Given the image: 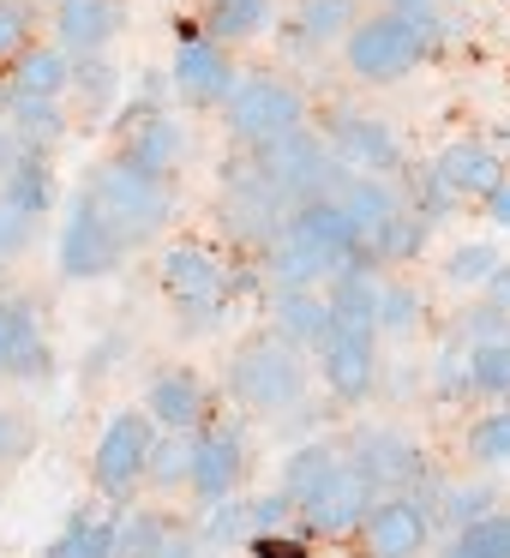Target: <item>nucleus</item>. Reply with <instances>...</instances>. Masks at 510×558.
<instances>
[{
  "instance_id": "f257e3e1",
  "label": "nucleus",
  "mask_w": 510,
  "mask_h": 558,
  "mask_svg": "<svg viewBox=\"0 0 510 558\" xmlns=\"http://www.w3.org/2000/svg\"><path fill=\"white\" fill-rule=\"evenodd\" d=\"M78 198L97 210V222L121 246L150 241V234L162 229V217H169V186H162V174H145V169H133V162H109V169H97Z\"/></svg>"
},
{
  "instance_id": "f03ea898",
  "label": "nucleus",
  "mask_w": 510,
  "mask_h": 558,
  "mask_svg": "<svg viewBox=\"0 0 510 558\" xmlns=\"http://www.w3.org/2000/svg\"><path fill=\"white\" fill-rule=\"evenodd\" d=\"M229 378H234V397L253 402V409H289V402L301 397V385H306L294 349H289V342H277V337L246 342V349L234 354V373Z\"/></svg>"
},
{
  "instance_id": "7ed1b4c3",
  "label": "nucleus",
  "mask_w": 510,
  "mask_h": 558,
  "mask_svg": "<svg viewBox=\"0 0 510 558\" xmlns=\"http://www.w3.org/2000/svg\"><path fill=\"white\" fill-rule=\"evenodd\" d=\"M150 457H157V445H150V414L121 409L109 426H102V438H97V462H90V474H97L102 493L121 498L126 486L138 481V474H150Z\"/></svg>"
},
{
  "instance_id": "20e7f679",
  "label": "nucleus",
  "mask_w": 510,
  "mask_h": 558,
  "mask_svg": "<svg viewBox=\"0 0 510 558\" xmlns=\"http://www.w3.org/2000/svg\"><path fill=\"white\" fill-rule=\"evenodd\" d=\"M426 37L414 19H373V25H354L349 37V66L361 78H397L421 61Z\"/></svg>"
},
{
  "instance_id": "39448f33",
  "label": "nucleus",
  "mask_w": 510,
  "mask_h": 558,
  "mask_svg": "<svg viewBox=\"0 0 510 558\" xmlns=\"http://www.w3.org/2000/svg\"><path fill=\"white\" fill-rule=\"evenodd\" d=\"M229 121L241 138H258V145H277L301 126V97L277 78H246L241 90L229 97Z\"/></svg>"
},
{
  "instance_id": "423d86ee",
  "label": "nucleus",
  "mask_w": 510,
  "mask_h": 558,
  "mask_svg": "<svg viewBox=\"0 0 510 558\" xmlns=\"http://www.w3.org/2000/svg\"><path fill=\"white\" fill-rule=\"evenodd\" d=\"M121 253L126 246L114 241L109 229L97 222V210L78 198L73 205V217H66V229H61V270L73 282H85V277H109L114 265H121Z\"/></svg>"
},
{
  "instance_id": "0eeeda50",
  "label": "nucleus",
  "mask_w": 510,
  "mask_h": 558,
  "mask_svg": "<svg viewBox=\"0 0 510 558\" xmlns=\"http://www.w3.org/2000/svg\"><path fill=\"white\" fill-rule=\"evenodd\" d=\"M301 510H306V529H318V534L354 529V522L373 510V474H366V469H337Z\"/></svg>"
},
{
  "instance_id": "6e6552de",
  "label": "nucleus",
  "mask_w": 510,
  "mask_h": 558,
  "mask_svg": "<svg viewBox=\"0 0 510 558\" xmlns=\"http://www.w3.org/2000/svg\"><path fill=\"white\" fill-rule=\"evenodd\" d=\"M318 373H325V385L337 390V397H366V385H373V337L366 330H342L330 325L325 337H318Z\"/></svg>"
},
{
  "instance_id": "1a4fd4ad",
  "label": "nucleus",
  "mask_w": 510,
  "mask_h": 558,
  "mask_svg": "<svg viewBox=\"0 0 510 558\" xmlns=\"http://www.w3.org/2000/svg\"><path fill=\"white\" fill-rule=\"evenodd\" d=\"M426 546V517L409 498H390V505H373L366 517V553L373 558H414Z\"/></svg>"
},
{
  "instance_id": "9d476101",
  "label": "nucleus",
  "mask_w": 510,
  "mask_h": 558,
  "mask_svg": "<svg viewBox=\"0 0 510 558\" xmlns=\"http://www.w3.org/2000/svg\"><path fill=\"white\" fill-rule=\"evenodd\" d=\"M162 282H169L174 301L210 306L222 294V258L205 253V246H174V253L162 258Z\"/></svg>"
},
{
  "instance_id": "9b49d317",
  "label": "nucleus",
  "mask_w": 510,
  "mask_h": 558,
  "mask_svg": "<svg viewBox=\"0 0 510 558\" xmlns=\"http://www.w3.org/2000/svg\"><path fill=\"white\" fill-rule=\"evenodd\" d=\"M241 481V438L234 433H205L198 438V457H193V486L205 505H222Z\"/></svg>"
},
{
  "instance_id": "f8f14e48",
  "label": "nucleus",
  "mask_w": 510,
  "mask_h": 558,
  "mask_svg": "<svg viewBox=\"0 0 510 558\" xmlns=\"http://www.w3.org/2000/svg\"><path fill=\"white\" fill-rule=\"evenodd\" d=\"M498 157L486 145H450L445 157H438V186L445 193H462V198H493L498 193Z\"/></svg>"
},
{
  "instance_id": "ddd939ff",
  "label": "nucleus",
  "mask_w": 510,
  "mask_h": 558,
  "mask_svg": "<svg viewBox=\"0 0 510 558\" xmlns=\"http://www.w3.org/2000/svg\"><path fill=\"white\" fill-rule=\"evenodd\" d=\"M0 373H42L37 318L25 301H0Z\"/></svg>"
},
{
  "instance_id": "4468645a",
  "label": "nucleus",
  "mask_w": 510,
  "mask_h": 558,
  "mask_svg": "<svg viewBox=\"0 0 510 558\" xmlns=\"http://www.w3.org/2000/svg\"><path fill=\"white\" fill-rule=\"evenodd\" d=\"M54 31H61V49L97 54L102 43L114 37V7H109V0H61V19H54Z\"/></svg>"
},
{
  "instance_id": "2eb2a0df",
  "label": "nucleus",
  "mask_w": 510,
  "mask_h": 558,
  "mask_svg": "<svg viewBox=\"0 0 510 558\" xmlns=\"http://www.w3.org/2000/svg\"><path fill=\"white\" fill-rule=\"evenodd\" d=\"M162 426H174V433H186V426L205 421V385H198L193 373H162L157 385H150V409Z\"/></svg>"
},
{
  "instance_id": "dca6fc26",
  "label": "nucleus",
  "mask_w": 510,
  "mask_h": 558,
  "mask_svg": "<svg viewBox=\"0 0 510 558\" xmlns=\"http://www.w3.org/2000/svg\"><path fill=\"white\" fill-rule=\"evenodd\" d=\"M337 205L349 210V222L361 229V241H366V246H385V241H390V229L402 222V217H397V205H390V193H385L378 181H354L349 193L337 198Z\"/></svg>"
},
{
  "instance_id": "f3484780",
  "label": "nucleus",
  "mask_w": 510,
  "mask_h": 558,
  "mask_svg": "<svg viewBox=\"0 0 510 558\" xmlns=\"http://www.w3.org/2000/svg\"><path fill=\"white\" fill-rule=\"evenodd\" d=\"M174 85L193 102H217L222 90H229V61H222L217 49H205V43H193V49L181 54V66H174Z\"/></svg>"
},
{
  "instance_id": "a211bd4d",
  "label": "nucleus",
  "mask_w": 510,
  "mask_h": 558,
  "mask_svg": "<svg viewBox=\"0 0 510 558\" xmlns=\"http://www.w3.org/2000/svg\"><path fill=\"white\" fill-rule=\"evenodd\" d=\"M378 301H385V294H378L373 282L354 277V270H342V277H337V294H330V325H342V330H366V337H373V325H378Z\"/></svg>"
},
{
  "instance_id": "6ab92c4d",
  "label": "nucleus",
  "mask_w": 510,
  "mask_h": 558,
  "mask_svg": "<svg viewBox=\"0 0 510 558\" xmlns=\"http://www.w3.org/2000/svg\"><path fill=\"white\" fill-rule=\"evenodd\" d=\"M174 157H181V126L174 121H145V126H133V138H126V162L133 169H145V174H162V169H174Z\"/></svg>"
},
{
  "instance_id": "aec40b11",
  "label": "nucleus",
  "mask_w": 510,
  "mask_h": 558,
  "mask_svg": "<svg viewBox=\"0 0 510 558\" xmlns=\"http://www.w3.org/2000/svg\"><path fill=\"white\" fill-rule=\"evenodd\" d=\"M342 462H337V450H325V445H306V450H294L289 457V469H282V493L294 498V505H306V498L318 493V486L337 474Z\"/></svg>"
},
{
  "instance_id": "412c9836",
  "label": "nucleus",
  "mask_w": 510,
  "mask_h": 558,
  "mask_svg": "<svg viewBox=\"0 0 510 558\" xmlns=\"http://www.w3.org/2000/svg\"><path fill=\"white\" fill-rule=\"evenodd\" d=\"M337 150L354 162V169H385V162L397 157V145H390V133L378 121H342L337 126Z\"/></svg>"
},
{
  "instance_id": "4be33fe9",
  "label": "nucleus",
  "mask_w": 510,
  "mask_h": 558,
  "mask_svg": "<svg viewBox=\"0 0 510 558\" xmlns=\"http://www.w3.org/2000/svg\"><path fill=\"white\" fill-rule=\"evenodd\" d=\"M114 529H121V522L73 517V522H66V534L49 546V558H114Z\"/></svg>"
},
{
  "instance_id": "5701e85b",
  "label": "nucleus",
  "mask_w": 510,
  "mask_h": 558,
  "mask_svg": "<svg viewBox=\"0 0 510 558\" xmlns=\"http://www.w3.org/2000/svg\"><path fill=\"white\" fill-rule=\"evenodd\" d=\"M162 546H169V522L150 510H126L114 529V558H157Z\"/></svg>"
},
{
  "instance_id": "b1692460",
  "label": "nucleus",
  "mask_w": 510,
  "mask_h": 558,
  "mask_svg": "<svg viewBox=\"0 0 510 558\" xmlns=\"http://www.w3.org/2000/svg\"><path fill=\"white\" fill-rule=\"evenodd\" d=\"M277 318H282L289 337H313L318 342L330 330V301H313V294L289 289V294H282V306H277Z\"/></svg>"
},
{
  "instance_id": "393cba45",
  "label": "nucleus",
  "mask_w": 510,
  "mask_h": 558,
  "mask_svg": "<svg viewBox=\"0 0 510 558\" xmlns=\"http://www.w3.org/2000/svg\"><path fill=\"white\" fill-rule=\"evenodd\" d=\"M450 553H462V558H510V517L469 522V529L457 534V546H450Z\"/></svg>"
},
{
  "instance_id": "a878e982",
  "label": "nucleus",
  "mask_w": 510,
  "mask_h": 558,
  "mask_svg": "<svg viewBox=\"0 0 510 558\" xmlns=\"http://www.w3.org/2000/svg\"><path fill=\"white\" fill-rule=\"evenodd\" d=\"M61 85H66V61H61V54H31V61L19 66V97L54 102V97H61Z\"/></svg>"
},
{
  "instance_id": "bb28decb",
  "label": "nucleus",
  "mask_w": 510,
  "mask_h": 558,
  "mask_svg": "<svg viewBox=\"0 0 510 558\" xmlns=\"http://www.w3.org/2000/svg\"><path fill=\"white\" fill-rule=\"evenodd\" d=\"M445 277L457 282V289H474V282H493V277H498V253H493L486 241L457 246V253H450V265H445Z\"/></svg>"
},
{
  "instance_id": "cd10ccee",
  "label": "nucleus",
  "mask_w": 510,
  "mask_h": 558,
  "mask_svg": "<svg viewBox=\"0 0 510 558\" xmlns=\"http://www.w3.org/2000/svg\"><path fill=\"white\" fill-rule=\"evenodd\" d=\"M13 126H19V138H25V145H31V138H37V145H49V138L61 133V114H54L42 97H19V90H13Z\"/></svg>"
},
{
  "instance_id": "c85d7f7f",
  "label": "nucleus",
  "mask_w": 510,
  "mask_h": 558,
  "mask_svg": "<svg viewBox=\"0 0 510 558\" xmlns=\"http://www.w3.org/2000/svg\"><path fill=\"white\" fill-rule=\"evenodd\" d=\"M7 198H13L25 217H37V210L49 205V169H42V162H19L13 181H7Z\"/></svg>"
},
{
  "instance_id": "c756f323",
  "label": "nucleus",
  "mask_w": 510,
  "mask_h": 558,
  "mask_svg": "<svg viewBox=\"0 0 510 558\" xmlns=\"http://www.w3.org/2000/svg\"><path fill=\"white\" fill-rule=\"evenodd\" d=\"M193 457H198V438H169V445L150 457V481H157V486L193 481Z\"/></svg>"
},
{
  "instance_id": "7c9ffc66",
  "label": "nucleus",
  "mask_w": 510,
  "mask_h": 558,
  "mask_svg": "<svg viewBox=\"0 0 510 558\" xmlns=\"http://www.w3.org/2000/svg\"><path fill=\"white\" fill-rule=\"evenodd\" d=\"M246 534H258L253 529V505L222 498V510H210V522H205V541L210 546H234V541H246Z\"/></svg>"
},
{
  "instance_id": "2f4dec72",
  "label": "nucleus",
  "mask_w": 510,
  "mask_h": 558,
  "mask_svg": "<svg viewBox=\"0 0 510 558\" xmlns=\"http://www.w3.org/2000/svg\"><path fill=\"white\" fill-rule=\"evenodd\" d=\"M469 366H474V385L481 390H510V342H481Z\"/></svg>"
},
{
  "instance_id": "473e14b6",
  "label": "nucleus",
  "mask_w": 510,
  "mask_h": 558,
  "mask_svg": "<svg viewBox=\"0 0 510 558\" xmlns=\"http://www.w3.org/2000/svg\"><path fill=\"white\" fill-rule=\"evenodd\" d=\"M469 450L481 462H510V414H486V421L469 433Z\"/></svg>"
},
{
  "instance_id": "72a5a7b5",
  "label": "nucleus",
  "mask_w": 510,
  "mask_h": 558,
  "mask_svg": "<svg viewBox=\"0 0 510 558\" xmlns=\"http://www.w3.org/2000/svg\"><path fill=\"white\" fill-rule=\"evenodd\" d=\"M25 241H31V217L13 205V198H0V258H7V253H19Z\"/></svg>"
},
{
  "instance_id": "f704fd0d",
  "label": "nucleus",
  "mask_w": 510,
  "mask_h": 558,
  "mask_svg": "<svg viewBox=\"0 0 510 558\" xmlns=\"http://www.w3.org/2000/svg\"><path fill=\"white\" fill-rule=\"evenodd\" d=\"M337 25H349V0H313L306 7V31L313 37H337Z\"/></svg>"
},
{
  "instance_id": "c9c22d12",
  "label": "nucleus",
  "mask_w": 510,
  "mask_h": 558,
  "mask_svg": "<svg viewBox=\"0 0 510 558\" xmlns=\"http://www.w3.org/2000/svg\"><path fill=\"white\" fill-rule=\"evenodd\" d=\"M378 325H385V330H409L414 325V294L409 289H390L385 301H378Z\"/></svg>"
},
{
  "instance_id": "e433bc0d",
  "label": "nucleus",
  "mask_w": 510,
  "mask_h": 558,
  "mask_svg": "<svg viewBox=\"0 0 510 558\" xmlns=\"http://www.w3.org/2000/svg\"><path fill=\"white\" fill-rule=\"evenodd\" d=\"M258 13H265V0H222V7H217V31H253Z\"/></svg>"
},
{
  "instance_id": "4c0bfd02",
  "label": "nucleus",
  "mask_w": 510,
  "mask_h": 558,
  "mask_svg": "<svg viewBox=\"0 0 510 558\" xmlns=\"http://www.w3.org/2000/svg\"><path fill=\"white\" fill-rule=\"evenodd\" d=\"M253 558H306V546L301 541H289V534H253Z\"/></svg>"
},
{
  "instance_id": "58836bf2",
  "label": "nucleus",
  "mask_w": 510,
  "mask_h": 558,
  "mask_svg": "<svg viewBox=\"0 0 510 558\" xmlns=\"http://www.w3.org/2000/svg\"><path fill=\"white\" fill-rule=\"evenodd\" d=\"M19 43H25V13H19V7H7V0H0V61H7V54H13Z\"/></svg>"
},
{
  "instance_id": "ea45409f",
  "label": "nucleus",
  "mask_w": 510,
  "mask_h": 558,
  "mask_svg": "<svg viewBox=\"0 0 510 558\" xmlns=\"http://www.w3.org/2000/svg\"><path fill=\"white\" fill-rule=\"evenodd\" d=\"M157 558H198V541H186V534H169V546H162Z\"/></svg>"
},
{
  "instance_id": "a19ab883",
  "label": "nucleus",
  "mask_w": 510,
  "mask_h": 558,
  "mask_svg": "<svg viewBox=\"0 0 510 558\" xmlns=\"http://www.w3.org/2000/svg\"><path fill=\"white\" fill-rule=\"evenodd\" d=\"M486 289H493V301H498V306H510V270H505V265H498V277H493V282H486Z\"/></svg>"
},
{
  "instance_id": "79ce46f5",
  "label": "nucleus",
  "mask_w": 510,
  "mask_h": 558,
  "mask_svg": "<svg viewBox=\"0 0 510 558\" xmlns=\"http://www.w3.org/2000/svg\"><path fill=\"white\" fill-rule=\"evenodd\" d=\"M493 222H505V229H510V186H498V193H493Z\"/></svg>"
},
{
  "instance_id": "37998d69",
  "label": "nucleus",
  "mask_w": 510,
  "mask_h": 558,
  "mask_svg": "<svg viewBox=\"0 0 510 558\" xmlns=\"http://www.w3.org/2000/svg\"><path fill=\"white\" fill-rule=\"evenodd\" d=\"M13 445H19V433H13V414H0V457H7Z\"/></svg>"
},
{
  "instance_id": "c03bdc74",
  "label": "nucleus",
  "mask_w": 510,
  "mask_h": 558,
  "mask_svg": "<svg viewBox=\"0 0 510 558\" xmlns=\"http://www.w3.org/2000/svg\"><path fill=\"white\" fill-rule=\"evenodd\" d=\"M0 169H13V138L0 133Z\"/></svg>"
},
{
  "instance_id": "a18cd8bd",
  "label": "nucleus",
  "mask_w": 510,
  "mask_h": 558,
  "mask_svg": "<svg viewBox=\"0 0 510 558\" xmlns=\"http://www.w3.org/2000/svg\"><path fill=\"white\" fill-rule=\"evenodd\" d=\"M402 7H421V0H402Z\"/></svg>"
},
{
  "instance_id": "49530a36",
  "label": "nucleus",
  "mask_w": 510,
  "mask_h": 558,
  "mask_svg": "<svg viewBox=\"0 0 510 558\" xmlns=\"http://www.w3.org/2000/svg\"><path fill=\"white\" fill-rule=\"evenodd\" d=\"M445 558H462V553H445Z\"/></svg>"
}]
</instances>
